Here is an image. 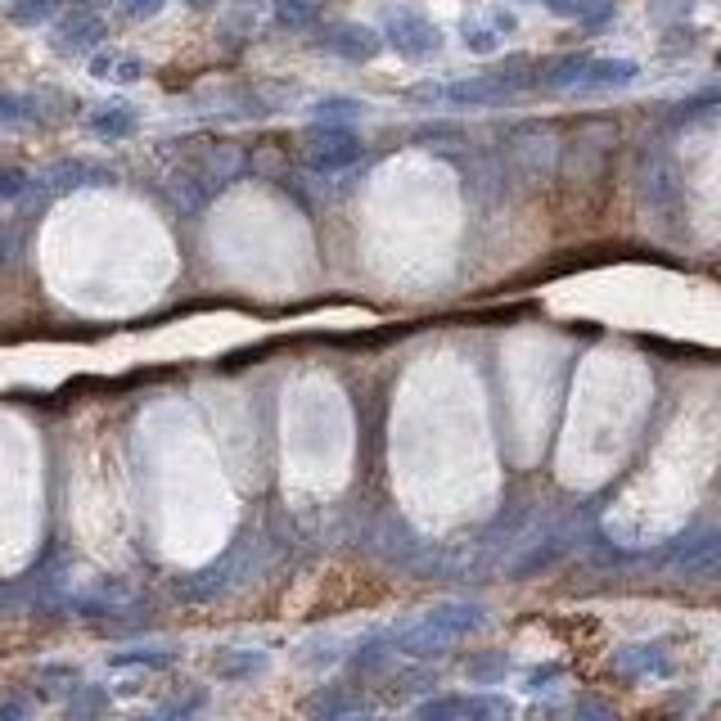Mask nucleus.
I'll return each instance as SVG.
<instances>
[{"mask_svg":"<svg viewBox=\"0 0 721 721\" xmlns=\"http://www.w3.org/2000/svg\"><path fill=\"white\" fill-rule=\"evenodd\" d=\"M321 46L348 63H370L379 50H384V36L365 23H334L329 32H321Z\"/></svg>","mask_w":721,"mask_h":721,"instance_id":"4","label":"nucleus"},{"mask_svg":"<svg viewBox=\"0 0 721 721\" xmlns=\"http://www.w3.org/2000/svg\"><path fill=\"white\" fill-rule=\"evenodd\" d=\"M113 59H118V55H113V50H108V55L100 50V55L91 59V78H100V82H108V72H113Z\"/></svg>","mask_w":721,"mask_h":721,"instance_id":"30","label":"nucleus"},{"mask_svg":"<svg viewBox=\"0 0 721 721\" xmlns=\"http://www.w3.org/2000/svg\"><path fill=\"white\" fill-rule=\"evenodd\" d=\"M365 113V104L361 100H348V95H329V100H321L316 104V123H334V127H348V123H357Z\"/></svg>","mask_w":721,"mask_h":721,"instance_id":"12","label":"nucleus"},{"mask_svg":"<svg viewBox=\"0 0 721 721\" xmlns=\"http://www.w3.org/2000/svg\"><path fill=\"white\" fill-rule=\"evenodd\" d=\"M636 78H640V68L631 59H586L578 91H618V86H631Z\"/></svg>","mask_w":721,"mask_h":721,"instance_id":"7","label":"nucleus"},{"mask_svg":"<svg viewBox=\"0 0 721 721\" xmlns=\"http://www.w3.org/2000/svg\"><path fill=\"white\" fill-rule=\"evenodd\" d=\"M474 627H482L478 604H438L433 614H425L420 623H410L402 636H393V644L402 654H433V650H446L451 640L469 636Z\"/></svg>","mask_w":721,"mask_h":721,"instance_id":"1","label":"nucleus"},{"mask_svg":"<svg viewBox=\"0 0 721 721\" xmlns=\"http://www.w3.org/2000/svg\"><path fill=\"white\" fill-rule=\"evenodd\" d=\"M514 91L497 78V72H487V78H469V82H451V86H442V100H451V104H461V108H482V104H501V100H510Z\"/></svg>","mask_w":721,"mask_h":721,"instance_id":"6","label":"nucleus"},{"mask_svg":"<svg viewBox=\"0 0 721 721\" xmlns=\"http://www.w3.org/2000/svg\"><path fill=\"white\" fill-rule=\"evenodd\" d=\"M267 667V654H253V650H235V654H221L217 659V676H253V672H261Z\"/></svg>","mask_w":721,"mask_h":721,"instance_id":"15","label":"nucleus"},{"mask_svg":"<svg viewBox=\"0 0 721 721\" xmlns=\"http://www.w3.org/2000/svg\"><path fill=\"white\" fill-rule=\"evenodd\" d=\"M0 721H32V703L19 695H5L0 699Z\"/></svg>","mask_w":721,"mask_h":721,"instance_id":"26","label":"nucleus"},{"mask_svg":"<svg viewBox=\"0 0 721 721\" xmlns=\"http://www.w3.org/2000/svg\"><path fill=\"white\" fill-rule=\"evenodd\" d=\"M465 46H469L474 55H497V50H501V27L491 23V14H487V23L465 19Z\"/></svg>","mask_w":721,"mask_h":721,"instance_id":"14","label":"nucleus"},{"mask_svg":"<svg viewBox=\"0 0 721 721\" xmlns=\"http://www.w3.org/2000/svg\"><path fill=\"white\" fill-rule=\"evenodd\" d=\"M586 59L591 55H559V59H550L546 68H537V86H546V91H578L582 72H586Z\"/></svg>","mask_w":721,"mask_h":721,"instance_id":"9","label":"nucleus"},{"mask_svg":"<svg viewBox=\"0 0 721 721\" xmlns=\"http://www.w3.org/2000/svg\"><path fill=\"white\" fill-rule=\"evenodd\" d=\"M338 712H348L344 690H325L321 699H312V717H338Z\"/></svg>","mask_w":721,"mask_h":721,"instance_id":"24","label":"nucleus"},{"mask_svg":"<svg viewBox=\"0 0 721 721\" xmlns=\"http://www.w3.org/2000/svg\"><path fill=\"white\" fill-rule=\"evenodd\" d=\"M163 5H167V0H127L123 10H127V19H136V23H140V19H154Z\"/></svg>","mask_w":721,"mask_h":721,"instance_id":"27","label":"nucleus"},{"mask_svg":"<svg viewBox=\"0 0 721 721\" xmlns=\"http://www.w3.org/2000/svg\"><path fill=\"white\" fill-rule=\"evenodd\" d=\"M185 5H189V10H212L217 0H185Z\"/></svg>","mask_w":721,"mask_h":721,"instance_id":"31","label":"nucleus"},{"mask_svg":"<svg viewBox=\"0 0 721 721\" xmlns=\"http://www.w3.org/2000/svg\"><path fill=\"white\" fill-rule=\"evenodd\" d=\"M465 721H510V703H505L501 695L465 699Z\"/></svg>","mask_w":721,"mask_h":721,"instance_id":"17","label":"nucleus"},{"mask_svg":"<svg viewBox=\"0 0 721 721\" xmlns=\"http://www.w3.org/2000/svg\"><path fill=\"white\" fill-rule=\"evenodd\" d=\"M104 703H108V695L104 690H78L72 695V703H68V721H95L100 712H104Z\"/></svg>","mask_w":721,"mask_h":721,"instance_id":"19","label":"nucleus"},{"mask_svg":"<svg viewBox=\"0 0 721 721\" xmlns=\"http://www.w3.org/2000/svg\"><path fill=\"white\" fill-rule=\"evenodd\" d=\"M384 42L402 55V59H433L442 50V32L433 19H425L420 10H388L384 19Z\"/></svg>","mask_w":721,"mask_h":721,"instance_id":"3","label":"nucleus"},{"mask_svg":"<svg viewBox=\"0 0 721 721\" xmlns=\"http://www.w3.org/2000/svg\"><path fill=\"white\" fill-rule=\"evenodd\" d=\"M618 667L627 672V676H659V672H667V654L659 650V644H631V650H623L618 654Z\"/></svg>","mask_w":721,"mask_h":721,"instance_id":"11","label":"nucleus"},{"mask_svg":"<svg viewBox=\"0 0 721 721\" xmlns=\"http://www.w3.org/2000/svg\"><path fill=\"white\" fill-rule=\"evenodd\" d=\"M321 10H325V0H276V19L284 23V27H312L316 19H321Z\"/></svg>","mask_w":721,"mask_h":721,"instance_id":"13","label":"nucleus"},{"mask_svg":"<svg viewBox=\"0 0 721 721\" xmlns=\"http://www.w3.org/2000/svg\"><path fill=\"white\" fill-rule=\"evenodd\" d=\"M578 721H614V712L604 708L600 699H586V703L578 708Z\"/></svg>","mask_w":721,"mask_h":721,"instance_id":"28","label":"nucleus"},{"mask_svg":"<svg viewBox=\"0 0 721 721\" xmlns=\"http://www.w3.org/2000/svg\"><path fill=\"white\" fill-rule=\"evenodd\" d=\"M415 721H465V699H455V695H438V699L420 703Z\"/></svg>","mask_w":721,"mask_h":721,"instance_id":"16","label":"nucleus"},{"mask_svg":"<svg viewBox=\"0 0 721 721\" xmlns=\"http://www.w3.org/2000/svg\"><path fill=\"white\" fill-rule=\"evenodd\" d=\"M199 703H203V695L195 690V695H189V699H172V703L154 708V712H149V717H136V721H195Z\"/></svg>","mask_w":721,"mask_h":721,"instance_id":"18","label":"nucleus"},{"mask_svg":"<svg viewBox=\"0 0 721 721\" xmlns=\"http://www.w3.org/2000/svg\"><path fill=\"white\" fill-rule=\"evenodd\" d=\"M59 10V0H14V23H23V27H32V23H46L50 14Z\"/></svg>","mask_w":721,"mask_h":721,"instance_id":"21","label":"nucleus"},{"mask_svg":"<svg viewBox=\"0 0 721 721\" xmlns=\"http://www.w3.org/2000/svg\"><path fill=\"white\" fill-rule=\"evenodd\" d=\"M91 131H95L100 140H127V136L136 131V108L123 104V100H113V104L95 108V113H91Z\"/></svg>","mask_w":721,"mask_h":721,"instance_id":"8","label":"nucleus"},{"mask_svg":"<svg viewBox=\"0 0 721 721\" xmlns=\"http://www.w3.org/2000/svg\"><path fill=\"white\" fill-rule=\"evenodd\" d=\"M104 42V19L95 10H72L59 19L55 27V50L63 55H82V50H95Z\"/></svg>","mask_w":721,"mask_h":721,"instance_id":"5","label":"nucleus"},{"mask_svg":"<svg viewBox=\"0 0 721 721\" xmlns=\"http://www.w3.org/2000/svg\"><path fill=\"white\" fill-rule=\"evenodd\" d=\"M542 5L559 19H573V23H586V27L609 23V14H614V0H542Z\"/></svg>","mask_w":721,"mask_h":721,"instance_id":"10","label":"nucleus"},{"mask_svg":"<svg viewBox=\"0 0 721 721\" xmlns=\"http://www.w3.org/2000/svg\"><path fill=\"white\" fill-rule=\"evenodd\" d=\"M140 78H144V63L136 55H118V59H113L108 82H140Z\"/></svg>","mask_w":721,"mask_h":721,"instance_id":"23","label":"nucleus"},{"mask_svg":"<svg viewBox=\"0 0 721 721\" xmlns=\"http://www.w3.org/2000/svg\"><path fill=\"white\" fill-rule=\"evenodd\" d=\"M302 154H307V167L321 176L348 172L361 159V136L352 127H334V123H316L302 140Z\"/></svg>","mask_w":721,"mask_h":721,"instance_id":"2","label":"nucleus"},{"mask_svg":"<svg viewBox=\"0 0 721 721\" xmlns=\"http://www.w3.org/2000/svg\"><path fill=\"white\" fill-rule=\"evenodd\" d=\"M176 654L172 650H127V654H113V667H167Z\"/></svg>","mask_w":721,"mask_h":721,"instance_id":"22","label":"nucleus"},{"mask_svg":"<svg viewBox=\"0 0 721 721\" xmlns=\"http://www.w3.org/2000/svg\"><path fill=\"white\" fill-rule=\"evenodd\" d=\"M487 663H474V676L478 681H491V676H501V667H505V659H497V654H482Z\"/></svg>","mask_w":721,"mask_h":721,"instance_id":"29","label":"nucleus"},{"mask_svg":"<svg viewBox=\"0 0 721 721\" xmlns=\"http://www.w3.org/2000/svg\"><path fill=\"white\" fill-rule=\"evenodd\" d=\"M27 118H36L32 100H27V95H10V91H0V123H5V127H19V123H27Z\"/></svg>","mask_w":721,"mask_h":721,"instance_id":"20","label":"nucleus"},{"mask_svg":"<svg viewBox=\"0 0 721 721\" xmlns=\"http://www.w3.org/2000/svg\"><path fill=\"white\" fill-rule=\"evenodd\" d=\"M27 189V172L19 167H0V199H19Z\"/></svg>","mask_w":721,"mask_h":721,"instance_id":"25","label":"nucleus"}]
</instances>
